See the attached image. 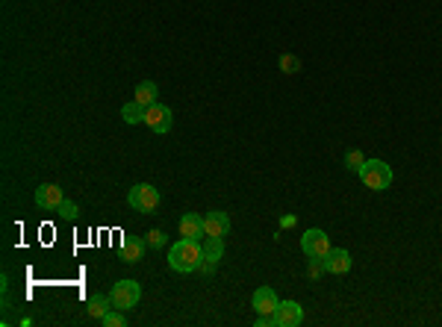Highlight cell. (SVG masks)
<instances>
[{
  "mask_svg": "<svg viewBox=\"0 0 442 327\" xmlns=\"http://www.w3.org/2000/svg\"><path fill=\"white\" fill-rule=\"evenodd\" d=\"M363 166H366V157H363V150H357V148L348 150V154H345V168L360 174V168H363Z\"/></svg>",
  "mask_w": 442,
  "mask_h": 327,
  "instance_id": "ac0fdd59",
  "label": "cell"
},
{
  "mask_svg": "<svg viewBox=\"0 0 442 327\" xmlns=\"http://www.w3.org/2000/svg\"><path fill=\"white\" fill-rule=\"evenodd\" d=\"M204 233L213 236V239H224V236L230 233V215L221 212V210L206 212V218H204Z\"/></svg>",
  "mask_w": 442,
  "mask_h": 327,
  "instance_id": "30bf717a",
  "label": "cell"
},
{
  "mask_svg": "<svg viewBox=\"0 0 442 327\" xmlns=\"http://www.w3.org/2000/svg\"><path fill=\"white\" fill-rule=\"evenodd\" d=\"M392 168L386 166L383 159H366V166L360 168V180H363V186L372 189V192H383V189H390V183H392Z\"/></svg>",
  "mask_w": 442,
  "mask_h": 327,
  "instance_id": "7a4b0ae2",
  "label": "cell"
},
{
  "mask_svg": "<svg viewBox=\"0 0 442 327\" xmlns=\"http://www.w3.org/2000/svg\"><path fill=\"white\" fill-rule=\"evenodd\" d=\"M165 242H169V236H165L162 230H151L148 233V248H162Z\"/></svg>",
  "mask_w": 442,
  "mask_h": 327,
  "instance_id": "7402d4cb",
  "label": "cell"
},
{
  "mask_svg": "<svg viewBox=\"0 0 442 327\" xmlns=\"http://www.w3.org/2000/svg\"><path fill=\"white\" fill-rule=\"evenodd\" d=\"M57 215H59V218H68V221H74V218H77V204H74V201H62V204L57 206Z\"/></svg>",
  "mask_w": 442,
  "mask_h": 327,
  "instance_id": "ffe728a7",
  "label": "cell"
},
{
  "mask_svg": "<svg viewBox=\"0 0 442 327\" xmlns=\"http://www.w3.org/2000/svg\"><path fill=\"white\" fill-rule=\"evenodd\" d=\"M278 292H274L271 286H260L257 292H253V313L257 315H274V310H278Z\"/></svg>",
  "mask_w": 442,
  "mask_h": 327,
  "instance_id": "8fae6325",
  "label": "cell"
},
{
  "mask_svg": "<svg viewBox=\"0 0 442 327\" xmlns=\"http://www.w3.org/2000/svg\"><path fill=\"white\" fill-rule=\"evenodd\" d=\"M145 124L153 130V133H169L171 124H174V112L165 103H153L145 109Z\"/></svg>",
  "mask_w": 442,
  "mask_h": 327,
  "instance_id": "8992f818",
  "label": "cell"
},
{
  "mask_svg": "<svg viewBox=\"0 0 442 327\" xmlns=\"http://www.w3.org/2000/svg\"><path fill=\"white\" fill-rule=\"evenodd\" d=\"M301 250L309 259H325L330 254V236L325 230H318V227H313V230H307L301 236Z\"/></svg>",
  "mask_w": 442,
  "mask_h": 327,
  "instance_id": "5b68a950",
  "label": "cell"
},
{
  "mask_svg": "<svg viewBox=\"0 0 442 327\" xmlns=\"http://www.w3.org/2000/svg\"><path fill=\"white\" fill-rule=\"evenodd\" d=\"M109 310H113V298H106V295H92V298H88V307H86L88 319H97V321H101Z\"/></svg>",
  "mask_w": 442,
  "mask_h": 327,
  "instance_id": "2e32d148",
  "label": "cell"
},
{
  "mask_svg": "<svg viewBox=\"0 0 442 327\" xmlns=\"http://www.w3.org/2000/svg\"><path fill=\"white\" fill-rule=\"evenodd\" d=\"M145 250H148V239H142V236H124L118 257H121V263H139V259L145 257Z\"/></svg>",
  "mask_w": 442,
  "mask_h": 327,
  "instance_id": "9c48e42d",
  "label": "cell"
},
{
  "mask_svg": "<svg viewBox=\"0 0 442 327\" xmlns=\"http://www.w3.org/2000/svg\"><path fill=\"white\" fill-rule=\"evenodd\" d=\"M169 266L180 275H192L204 266V248L198 239H180L169 248Z\"/></svg>",
  "mask_w": 442,
  "mask_h": 327,
  "instance_id": "6da1fadb",
  "label": "cell"
},
{
  "mask_svg": "<svg viewBox=\"0 0 442 327\" xmlns=\"http://www.w3.org/2000/svg\"><path fill=\"white\" fill-rule=\"evenodd\" d=\"M127 204L133 206L136 212H157V206H160V189H153L151 183H136L130 192H127Z\"/></svg>",
  "mask_w": 442,
  "mask_h": 327,
  "instance_id": "3957f363",
  "label": "cell"
},
{
  "mask_svg": "<svg viewBox=\"0 0 442 327\" xmlns=\"http://www.w3.org/2000/svg\"><path fill=\"white\" fill-rule=\"evenodd\" d=\"M280 68L286 74H295V71H301V59L292 57V53H286V57H280Z\"/></svg>",
  "mask_w": 442,
  "mask_h": 327,
  "instance_id": "d6986e66",
  "label": "cell"
},
{
  "mask_svg": "<svg viewBox=\"0 0 442 327\" xmlns=\"http://www.w3.org/2000/svg\"><path fill=\"white\" fill-rule=\"evenodd\" d=\"M157 95H160L157 83H153V80H145V83H139V86H136V97H133V101L142 103V106L148 109V106L157 103Z\"/></svg>",
  "mask_w": 442,
  "mask_h": 327,
  "instance_id": "9a60e30c",
  "label": "cell"
},
{
  "mask_svg": "<svg viewBox=\"0 0 442 327\" xmlns=\"http://www.w3.org/2000/svg\"><path fill=\"white\" fill-rule=\"evenodd\" d=\"M180 236L183 239H201L206 236L204 233V215H198V212H186L183 218H180Z\"/></svg>",
  "mask_w": 442,
  "mask_h": 327,
  "instance_id": "4fadbf2b",
  "label": "cell"
},
{
  "mask_svg": "<svg viewBox=\"0 0 442 327\" xmlns=\"http://www.w3.org/2000/svg\"><path fill=\"white\" fill-rule=\"evenodd\" d=\"M206 239V248H204V266L201 271H206V275H213L221 254H224V239H213V236H204Z\"/></svg>",
  "mask_w": 442,
  "mask_h": 327,
  "instance_id": "7c38bea8",
  "label": "cell"
},
{
  "mask_svg": "<svg viewBox=\"0 0 442 327\" xmlns=\"http://www.w3.org/2000/svg\"><path fill=\"white\" fill-rule=\"evenodd\" d=\"M351 268V254L342 248H330V254L325 257V271H330V275H345V271Z\"/></svg>",
  "mask_w": 442,
  "mask_h": 327,
  "instance_id": "5bb4252c",
  "label": "cell"
},
{
  "mask_svg": "<svg viewBox=\"0 0 442 327\" xmlns=\"http://www.w3.org/2000/svg\"><path fill=\"white\" fill-rule=\"evenodd\" d=\"M101 324H104V327H124V324H127V319H124L121 313H113V310H109V313L104 315V319H101Z\"/></svg>",
  "mask_w": 442,
  "mask_h": 327,
  "instance_id": "44dd1931",
  "label": "cell"
},
{
  "mask_svg": "<svg viewBox=\"0 0 442 327\" xmlns=\"http://www.w3.org/2000/svg\"><path fill=\"white\" fill-rule=\"evenodd\" d=\"M304 321V310L298 301H280L274 310V327H298Z\"/></svg>",
  "mask_w": 442,
  "mask_h": 327,
  "instance_id": "52a82bcc",
  "label": "cell"
},
{
  "mask_svg": "<svg viewBox=\"0 0 442 327\" xmlns=\"http://www.w3.org/2000/svg\"><path fill=\"white\" fill-rule=\"evenodd\" d=\"M139 301H142V286L136 280H118L113 286V304L118 310H136Z\"/></svg>",
  "mask_w": 442,
  "mask_h": 327,
  "instance_id": "277c9868",
  "label": "cell"
},
{
  "mask_svg": "<svg viewBox=\"0 0 442 327\" xmlns=\"http://www.w3.org/2000/svg\"><path fill=\"white\" fill-rule=\"evenodd\" d=\"M121 118H124L127 124H145V106L136 103V101H130L121 106Z\"/></svg>",
  "mask_w": 442,
  "mask_h": 327,
  "instance_id": "e0dca14e",
  "label": "cell"
},
{
  "mask_svg": "<svg viewBox=\"0 0 442 327\" xmlns=\"http://www.w3.org/2000/svg\"><path fill=\"white\" fill-rule=\"evenodd\" d=\"M65 201L62 189L57 186V183H41V186L36 189V206H41V210H50L57 212V206Z\"/></svg>",
  "mask_w": 442,
  "mask_h": 327,
  "instance_id": "ba28073f",
  "label": "cell"
},
{
  "mask_svg": "<svg viewBox=\"0 0 442 327\" xmlns=\"http://www.w3.org/2000/svg\"><path fill=\"white\" fill-rule=\"evenodd\" d=\"M280 227H295V215H283L280 218Z\"/></svg>",
  "mask_w": 442,
  "mask_h": 327,
  "instance_id": "603a6c76",
  "label": "cell"
}]
</instances>
